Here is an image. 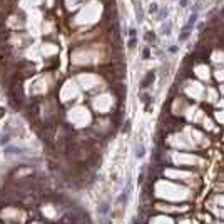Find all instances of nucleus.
<instances>
[{
  "mask_svg": "<svg viewBox=\"0 0 224 224\" xmlns=\"http://www.w3.org/2000/svg\"><path fill=\"white\" fill-rule=\"evenodd\" d=\"M136 156L137 157H142L144 156V147H142V146H137V147H136Z\"/></svg>",
  "mask_w": 224,
  "mask_h": 224,
  "instance_id": "nucleus-1",
  "label": "nucleus"
}]
</instances>
